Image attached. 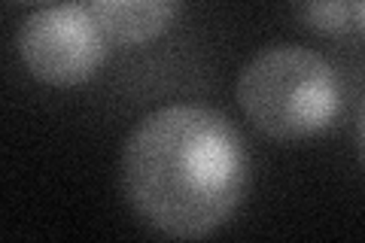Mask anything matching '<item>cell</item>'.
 <instances>
[{"label": "cell", "instance_id": "3", "mask_svg": "<svg viewBox=\"0 0 365 243\" xmlns=\"http://www.w3.org/2000/svg\"><path fill=\"white\" fill-rule=\"evenodd\" d=\"M21 67L49 88L91 83L107 64L110 40L86 4H46L16 31Z\"/></svg>", "mask_w": 365, "mask_h": 243}, {"label": "cell", "instance_id": "4", "mask_svg": "<svg viewBox=\"0 0 365 243\" xmlns=\"http://www.w3.org/2000/svg\"><path fill=\"white\" fill-rule=\"evenodd\" d=\"M86 6L113 46L137 49L174 28L182 0H86Z\"/></svg>", "mask_w": 365, "mask_h": 243}, {"label": "cell", "instance_id": "2", "mask_svg": "<svg viewBox=\"0 0 365 243\" xmlns=\"http://www.w3.org/2000/svg\"><path fill=\"white\" fill-rule=\"evenodd\" d=\"M341 95L335 67L299 43L259 49L235 83L244 119L274 143H302L329 131L341 113Z\"/></svg>", "mask_w": 365, "mask_h": 243}, {"label": "cell", "instance_id": "7", "mask_svg": "<svg viewBox=\"0 0 365 243\" xmlns=\"http://www.w3.org/2000/svg\"><path fill=\"white\" fill-rule=\"evenodd\" d=\"M356 146H359V155L365 161V100H362L359 115H356Z\"/></svg>", "mask_w": 365, "mask_h": 243}, {"label": "cell", "instance_id": "1", "mask_svg": "<svg viewBox=\"0 0 365 243\" xmlns=\"http://www.w3.org/2000/svg\"><path fill=\"white\" fill-rule=\"evenodd\" d=\"M250 149L228 115L207 103H165L128 131L119 189L134 216L170 240H201L241 207Z\"/></svg>", "mask_w": 365, "mask_h": 243}, {"label": "cell", "instance_id": "6", "mask_svg": "<svg viewBox=\"0 0 365 243\" xmlns=\"http://www.w3.org/2000/svg\"><path fill=\"white\" fill-rule=\"evenodd\" d=\"M353 33L365 43V0H353Z\"/></svg>", "mask_w": 365, "mask_h": 243}, {"label": "cell", "instance_id": "8", "mask_svg": "<svg viewBox=\"0 0 365 243\" xmlns=\"http://www.w3.org/2000/svg\"><path fill=\"white\" fill-rule=\"evenodd\" d=\"M13 4H21V6H46V4H55V0H13Z\"/></svg>", "mask_w": 365, "mask_h": 243}, {"label": "cell", "instance_id": "5", "mask_svg": "<svg viewBox=\"0 0 365 243\" xmlns=\"http://www.w3.org/2000/svg\"><path fill=\"white\" fill-rule=\"evenodd\" d=\"M353 0H307L304 4V25L319 37H344L353 33Z\"/></svg>", "mask_w": 365, "mask_h": 243}]
</instances>
